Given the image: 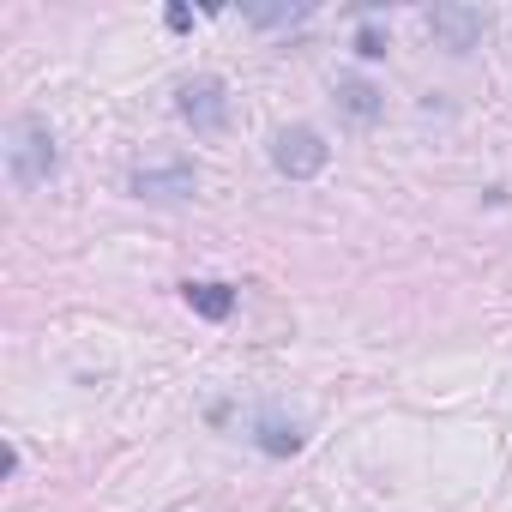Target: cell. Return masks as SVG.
Here are the masks:
<instances>
[{
  "label": "cell",
  "instance_id": "cell-1",
  "mask_svg": "<svg viewBox=\"0 0 512 512\" xmlns=\"http://www.w3.org/2000/svg\"><path fill=\"white\" fill-rule=\"evenodd\" d=\"M61 169V151H55V133H49V121L43 115H19L13 127H7V175H13V187H43L49 175Z\"/></svg>",
  "mask_w": 512,
  "mask_h": 512
},
{
  "label": "cell",
  "instance_id": "cell-2",
  "mask_svg": "<svg viewBox=\"0 0 512 512\" xmlns=\"http://www.w3.org/2000/svg\"><path fill=\"white\" fill-rule=\"evenodd\" d=\"M326 163H332V145H326L314 127H284V133L272 139V169L290 175V181H314Z\"/></svg>",
  "mask_w": 512,
  "mask_h": 512
},
{
  "label": "cell",
  "instance_id": "cell-3",
  "mask_svg": "<svg viewBox=\"0 0 512 512\" xmlns=\"http://www.w3.org/2000/svg\"><path fill=\"white\" fill-rule=\"evenodd\" d=\"M175 109H181V121L193 127V133H223V121H229V85L223 79H187L181 91H175Z\"/></svg>",
  "mask_w": 512,
  "mask_h": 512
},
{
  "label": "cell",
  "instance_id": "cell-4",
  "mask_svg": "<svg viewBox=\"0 0 512 512\" xmlns=\"http://www.w3.org/2000/svg\"><path fill=\"white\" fill-rule=\"evenodd\" d=\"M127 187H133V199H193L199 175L187 163H151V169H133Z\"/></svg>",
  "mask_w": 512,
  "mask_h": 512
},
{
  "label": "cell",
  "instance_id": "cell-5",
  "mask_svg": "<svg viewBox=\"0 0 512 512\" xmlns=\"http://www.w3.org/2000/svg\"><path fill=\"white\" fill-rule=\"evenodd\" d=\"M428 31H434L446 49L464 55V49L488 31V13H482V7H434V13H428Z\"/></svg>",
  "mask_w": 512,
  "mask_h": 512
},
{
  "label": "cell",
  "instance_id": "cell-6",
  "mask_svg": "<svg viewBox=\"0 0 512 512\" xmlns=\"http://www.w3.org/2000/svg\"><path fill=\"white\" fill-rule=\"evenodd\" d=\"M181 296H187V308H193L199 320H229V314H235V290L217 284V278H205V284H181Z\"/></svg>",
  "mask_w": 512,
  "mask_h": 512
},
{
  "label": "cell",
  "instance_id": "cell-7",
  "mask_svg": "<svg viewBox=\"0 0 512 512\" xmlns=\"http://www.w3.org/2000/svg\"><path fill=\"white\" fill-rule=\"evenodd\" d=\"M253 440H260V452H272V458H290V452H302V428L290 422H278V416H260V434H253Z\"/></svg>",
  "mask_w": 512,
  "mask_h": 512
},
{
  "label": "cell",
  "instance_id": "cell-8",
  "mask_svg": "<svg viewBox=\"0 0 512 512\" xmlns=\"http://www.w3.org/2000/svg\"><path fill=\"white\" fill-rule=\"evenodd\" d=\"M338 103H344V115H356V121H374V115H380V91L362 85V79H344V85H338Z\"/></svg>",
  "mask_w": 512,
  "mask_h": 512
},
{
  "label": "cell",
  "instance_id": "cell-9",
  "mask_svg": "<svg viewBox=\"0 0 512 512\" xmlns=\"http://www.w3.org/2000/svg\"><path fill=\"white\" fill-rule=\"evenodd\" d=\"M314 7H308V0H302V7H241V19L247 25H260V31H278V25H302Z\"/></svg>",
  "mask_w": 512,
  "mask_h": 512
},
{
  "label": "cell",
  "instance_id": "cell-10",
  "mask_svg": "<svg viewBox=\"0 0 512 512\" xmlns=\"http://www.w3.org/2000/svg\"><path fill=\"white\" fill-rule=\"evenodd\" d=\"M386 49H392V43H386V31H374V25H362V31H356V55H362V61H386Z\"/></svg>",
  "mask_w": 512,
  "mask_h": 512
},
{
  "label": "cell",
  "instance_id": "cell-11",
  "mask_svg": "<svg viewBox=\"0 0 512 512\" xmlns=\"http://www.w3.org/2000/svg\"><path fill=\"white\" fill-rule=\"evenodd\" d=\"M163 19H169V31H193V13H187V7H169Z\"/></svg>",
  "mask_w": 512,
  "mask_h": 512
}]
</instances>
